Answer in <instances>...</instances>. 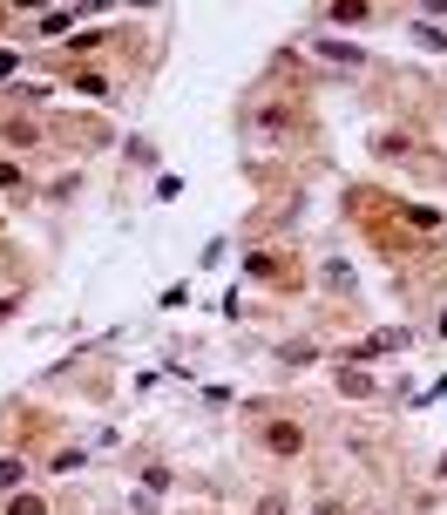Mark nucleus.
Wrapping results in <instances>:
<instances>
[{
  "mask_svg": "<svg viewBox=\"0 0 447 515\" xmlns=\"http://www.w3.org/2000/svg\"><path fill=\"white\" fill-rule=\"evenodd\" d=\"M61 27H75V7H48L41 14V35H61Z\"/></svg>",
  "mask_w": 447,
  "mask_h": 515,
  "instance_id": "nucleus-1",
  "label": "nucleus"
},
{
  "mask_svg": "<svg viewBox=\"0 0 447 515\" xmlns=\"http://www.w3.org/2000/svg\"><path fill=\"white\" fill-rule=\"evenodd\" d=\"M319 55H332V61H346V68H359V61H366V55H359V48H346V41H319Z\"/></svg>",
  "mask_w": 447,
  "mask_h": 515,
  "instance_id": "nucleus-2",
  "label": "nucleus"
}]
</instances>
